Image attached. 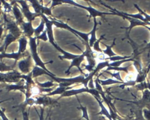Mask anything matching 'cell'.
Segmentation results:
<instances>
[{
  "label": "cell",
  "instance_id": "4",
  "mask_svg": "<svg viewBox=\"0 0 150 120\" xmlns=\"http://www.w3.org/2000/svg\"><path fill=\"white\" fill-rule=\"evenodd\" d=\"M132 59L131 58H128V59H124V60H121V61H114V62H111L110 63H109V66L110 67H113V68H117V67H120V65L127 61H132Z\"/></svg>",
  "mask_w": 150,
  "mask_h": 120
},
{
  "label": "cell",
  "instance_id": "2",
  "mask_svg": "<svg viewBox=\"0 0 150 120\" xmlns=\"http://www.w3.org/2000/svg\"><path fill=\"white\" fill-rule=\"evenodd\" d=\"M114 41H115V39L113 41V43L112 44H111V45H105V46H106V49L105 50H103V52L104 53L105 55H107L108 57L107 58H110V57H112V56H115L117 55L116 54H115L112 50V48L113 47L114 45Z\"/></svg>",
  "mask_w": 150,
  "mask_h": 120
},
{
  "label": "cell",
  "instance_id": "5",
  "mask_svg": "<svg viewBox=\"0 0 150 120\" xmlns=\"http://www.w3.org/2000/svg\"><path fill=\"white\" fill-rule=\"evenodd\" d=\"M99 104H100V105L101 106V112H100V114H103L104 115V116H105L107 118H108L110 120H112L111 116V115H110V113L108 111V110L105 108V106L103 105V104L99 101Z\"/></svg>",
  "mask_w": 150,
  "mask_h": 120
},
{
  "label": "cell",
  "instance_id": "11",
  "mask_svg": "<svg viewBox=\"0 0 150 120\" xmlns=\"http://www.w3.org/2000/svg\"><path fill=\"white\" fill-rule=\"evenodd\" d=\"M149 68H150V65L149 66V68H148V69H149Z\"/></svg>",
  "mask_w": 150,
  "mask_h": 120
},
{
  "label": "cell",
  "instance_id": "6",
  "mask_svg": "<svg viewBox=\"0 0 150 120\" xmlns=\"http://www.w3.org/2000/svg\"><path fill=\"white\" fill-rule=\"evenodd\" d=\"M129 58H130V56H119V55H115V56H112V57L107 58V59L108 60H110L111 62H114V61H121V60L128 59Z\"/></svg>",
  "mask_w": 150,
  "mask_h": 120
},
{
  "label": "cell",
  "instance_id": "10",
  "mask_svg": "<svg viewBox=\"0 0 150 120\" xmlns=\"http://www.w3.org/2000/svg\"><path fill=\"white\" fill-rule=\"evenodd\" d=\"M147 47H148V48H150V42L148 44V45H147Z\"/></svg>",
  "mask_w": 150,
  "mask_h": 120
},
{
  "label": "cell",
  "instance_id": "7",
  "mask_svg": "<svg viewBox=\"0 0 150 120\" xmlns=\"http://www.w3.org/2000/svg\"><path fill=\"white\" fill-rule=\"evenodd\" d=\"M110 74L111 75L112 77L114 78L115 79L119 80V81H121V82H123L119 72H115V73H110Z\"/></svg>",
  "mask_w": 150,
  "mask_h": 120
},
{
  "label": "cell",
  "instance_id": "1",
  "mask_svg": "<svg viewBox=\"0 0 150 120\" xmlns=\"http://www.w3.org/2000/svg\"><path fill=\"white\" fill-rule=\"evenodd\" d=\"M118 15H121V16L124 17L125 18H126V19H127L129 21L130 25L128 28L129 29H131V28H132L135 26H138V25H144V26H146V25H148L147 23L144 22H143L142 21H140L139 19H135V18H131V17H129V16H125V15H122V14H118Z\"/></svg>",
  "mask_w": 150,
  "mask_h": 120
},
{
  "label": "cell",
  "instance_id": "8",
  "mask_svg": "<svg viewBox=\"0 0 150 120\" xmlns=\"http://www.w3.org/2000/svg\"><path fill=\"white\" fill-rule=\"evenodd\" d=\"M144 115L146 119L150 120V111H148L146 109L144 110Z\"/></svg>",
  "mask_w": 150,
  "mask_h": 120
},
{
  "label": "cell",
  "instance_id": "3",
  "mask_svg": "<svg viewBox=\"0 0 150 120\" xmlns=\"http://www.w3.org/2000/svg\"><path fill=\"white\" fill-rule=\"evenodd\" d=\"M101 82L102 84V85H112V84H124L125 83L124 82H121V81H119L116 79H112V78H108V79L104 80V81H101Z\"/></svg>",
  "mask_w": 150,
  "mask_h": 120
},
{
  "label": "cell",
  "instance_id": "9",
  "mask_svg": "<svg viewBox=\"0 0 150 120\" xmlns=\"http://www.w3.org/2000/svg\"><path fill=\"white\" fill-rule=\"evenodd\" d=\"M149 31H150V26H147V25H146V26H145Z\"/></svg>",
  "mask_w": 150,
  "mask_h": 120
}]
</instances>
